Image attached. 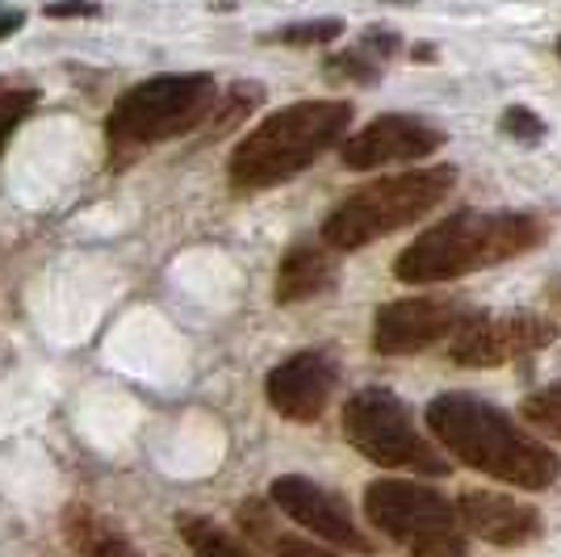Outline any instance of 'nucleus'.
<instances>
[{
    "label": "nucleus",
    "mask_w": 561,
    "mask_h": 557,
    "mask_svg": "<svg viewBox=\"0 0 561 557\" xmlns=\"http://www.w3.org/2000/svg\"><path fill=\"white\" fill-rule=\"evenodd\" d=\"M331 281H335V264L328 260V252L314 243H298L285 252L277 269V303H306L331 289Z\"/></svg>",
    "instance_id": "14"
},
{
    "label": "nucleus",
    "mask_w": 561,
    "mask_h": 557,
    "mask_svg": "<svg viewBox=\"0 0 561 557\" xmlns=\"http://www.w3.org/2000/svg\"><path fill=\"white\" fill-rule=\"evenodd\" d=\"M38 93L34 89H0V156H4V143L13 139V130L22 126V117L34 110Z\"/></svg>",
    "instance_id": "18"
},
{
    "label": "nucleus",
    "mask_w": 561,
    "mask_h": 557,
    "mask_svg": "<svg viewBox=\"0 0 561 557\" xmlns=\"http://www.w3.org/2000/svg\"><path fill=\"white\" fill-rule=\"evenodd\" d=\"M540 243H545V223L537 214L457 209L402 248V255L394 260V277L402 285H440V281L469 277L478 269L515 260Z\"/></svg>",
    "instance_id": "2"
},
{
    "label": "nucleus",
    "mask_w": 561,
    "mask_h": 557,
    "mask_svg": "<svg viewBox=\"0 0 561 557\" xmlns=\"http://www.w3.org/2000/svg\"><path fill=\"white\" fill-rule=\"evenodd\" d=\"M457 185L453 163H427L398 177H381L374 185L348 193L323 223V243L335 252L369 248L381 235H394L411 223H420L427 209H436Z\"/></svg>",
    "instance_id": "4"
},
{
    "label": "nucleus",
    "mask_w": 561,
    "mask_h": 557,
    "mask_svg": "<svg viewBox=\"0 0 561 557\" xmlns=\"http://www.w3.org/2000/svg\"><path fill=\"white\" fill-rule=\"evenodd\" d=\"M210 76H156L117 96L105 117V130L114 147H147L172 135H185L214 110Z\"/></svg>",
    "instance_id": "5"
},
{
    "label": "nucleus",
    "mask_w": 561,
    "mask_h": 557,
    "mask_svg": "<svg viewBox=\"0 0 561 557\" xmlns=\"http://www.w3.org/2000/svg\"><path fill=\"white\" fill-rule=\"evenodd\" d=\"M22 25H25L22 13H4V18H0V38H9V34H18Z\"/></svg>",
    "instance_id": "25"
},
{
    "label": "nucleus",
    "mask_w": 561,
    "mask_h": 557,
    "mask_svg": "<svg viewBox=\"0 0 561 557\" xmlns=\"http://www.w3.org/2000/svg\"><path fill=\"white\" fill-rule=\"evenodd\" d=\"M445 147V130H436L432 122H420L411 114H381L365 130H356L340 147V160L352 172H369L386 163H411L427 160Z\"/></svg>",
    "instance_id": "9"
},
{
    "label": "nucleus",
    "mask_w": 561,
    "mask_h": 557,
    "mask_svg": "<svg viewBox=\"0 0 561 557\" xmlns=\"http://www.w3.org/2000/svg\"><path fill=\"white\" fill-rule=\"evenodd\" d=\"M176 528H181L185 545L197 557H256L239 536H231L227 528H218L214 520H202V515H181Z\"/></svg>",
    "instance_id": "16"
},
{
    "label": "nucleus",
    "mask_w": 561,
    "mask_h": 557,
    "mask_svg": "<svg viewBox=\"0 0 561 557\" xmlns=\"http://www.w3.org/2000/svg\"><path fill=\"white\" fill-rule=\"evenodd\" d=\"M499 130H503L507 139H515V143H528V147L545 139V122H540L533 110H524V105L503 110V117H499Z\"/></svg>",
    "instance_id": "21"
},
{
    "label": "nucleus",
    "mask_w": 561,
    "mask_h": 557,
    "mask_svg": "<svg viewBox=\"0 0 561 557\" xmlns=\"http://www.w3.org/2000/svg\"><path fill=\"white\" fill-rule=\"evenodd\" d=\"M344 436L360 457L386 469H415L432 478L448 474V462L415 432V419L394 390H381V386L356 390L344 407Z\"/></svg>",
    "instance_id": "7"
},
{
    "label": "nucleus",
    "mask_w": 561,
    "mask_h": 557,
    "mask_svg": "<svg viewBox=\"0 0 561 557\" xmlns=\"http://www.w3.org/2000/svg\"><path fill=\"white\" fill-rule=\"evenodd\" d=\"M461 327V310L448 298H398L374 315V349L381 356H411L432 349Z\"/></svg>",
    "instance_id": "11"
},
{
    "label": "nucleus",
    "mask_w": 561,
    "mask_h": 557,
    "mask_svg": "<svg viewBox=\"0 0 561 557\" xmlns=\"http://www.w3.org/2000/svg\"><path fill=\"white\" fill-rule=\"evenodd\" d=\"M365 50H374V59H390L398 50V34L374 25V30H365Z\"/></svg>",
    "instance_id": "23"
},
{
    "label": "nucleus",
    "mask_w": 561,
    "mask_h": 557,
    "mask_svg": "<svg viewBox=\"0 0 561 557\" xmlns=\"http://www.w3.org/2000/svg\"><path fill=\"white\" fill-rule=\"evenodd\" d=\"M273 549H277V557H335L331 549H323V545H314V541H298V536H277V541H273Z\"/></svg>",
    "instance_id": "22"
},
{
    "label": "nucleus",
    "mask_w": 561,
    "mask_h": 557,
    "mask_svg": "<svg viewBox=\"0 0 561 557\" xmlns=\"http://www.w3.org/2000/svg\"><path fill=\"white\" fill-rule=\"evenodd\" d=\"M365 515L374 528L407 545L411 557H466V536L457 528V508L440 490L407 482V478H377L365 490Z\"/></svg>",
    "instance_id": "6"
},
{
    "label": "nucleus",
    "mask_w": 561,
    "mask_h": 557,
    "mask_svg": "<svg viewBox=\"0 0 561 557\" xmlns=\"http://www.w3.org/2000/svg\"><path fill=\"white\" fill-rule=\"evenodd\" d=\"M328 71L340 76V80H356V84H374L381 76V64H377L369 50H348V55H331Z\"/></svg>",
    "instance_id": "20"
},
{
    "label": "nucleus",
    "mask_w": 561,
    "mask_h": 557,
    "mask_svg": "<svg viewBox=\"0 0 561 557\" xmlns=\"http://www.w3.org/2000/svg\"><path fill=\"white\" fill-rule=\"evenodd\" d=\"M344 34V22L340 18H323V22H302V25H285L273 38L277 43H289V47H319V43H331Z\"/></svg>",
    "instance_id": "19"
},
{
    "label": "nucleus",
    "mask_w": 561,
    "mask_h": 557,
    "mask_svg": "<svg viewBox=\"0 0 561 557\" xmlns=\"http://www.w3.org/2000/svg\"><path fill=\"white\" fill-rule=\"evenodd\" d=\"M427 432L461 465L499 478L507 487L545 490L558 482L561 462L549 444L515 428L507 411L478 395H440L427 402Z\"/></svg>",
    "instance_id": "1"
},
{
    "label": "nucleus",
    "mask_w": 561,
    "mask_h": 557,
    "mask_svg": "<svg viewBox=\"0 0 561 557\" xmlns=\"http://www.w3.org/2000/svg\"><path fill=\"white\" fill-rule=\"evenodd\" d=\"M273 503H277L294 524H302L306 533L323 536L328 545H344V549H356V554H369V536L356 528V520L348 515L344 499L331 495L328 487L310 482L302 474H285L273 482Z\"/></svg>",
    "instance_id": "10"
},
{
    "label": "nucleus",
    "mask_w": 561,
    "mask_h": 557,
    "mask_svg": "<svg viewBox=\"0 0 561 557\" xmlns=\"http://www.w3.org/2000/svg\"><path fill=\"white\" fill-rule=\"evenodd\" d=\"M101 9L89 4V0H55L47 4V18H96Z\"/></svg>",
    "instance_id": "24"
},
{
    "label": "nucleus",
    "mask_w": 561,
    "mask_h": 557,
    "mask_svg": "<svg viewBox=\"0 0 561 557\" xmlns=\"http://www.w3.org/2000/svg\"><path fill=\"white\" fill-rule=\"evenodd\" d=\"M352 105L348 101H298L273 117H264L256 130L231 151V185L234 189H268L319 160L328 147L348 135Z\"/></svg>",
    "instance_id": "3"
},
{
    "label": "nucleus",
    "mask_w": 561,
    "mask_h": 557,
    "mask_svg": "<svg viewBox=\"0 0 561 557\" xmlns=\"http://www.w3.org/2000/svg\"><path fill=\"white\" fill-rule=\"evenodd\" d=\"M415 59H420V64L423 59H436V47H415Z\"/></svg>",
    "instance_id": "27"
},
{
    "label": "nucleus",
    "mask_w": 561,
    "mask_h": 557,
    "mask_svg": "<svg viewBox=\"0 0 561 557\" xmlns=\"http://www.w3.org/2000/svg\"><path fill=\"white\" fill-rule=\"evenodd\" d=\"M457 515L473 536L503 545V549H515L540 533V515L528 503L507 499V495H491V490H466L457 499Z\"/></svg>",
    "instance_id": "13"
},
{
    "label": "nucleus",
    "mask_w": 561,
    "mask_h": 557,
    "mask_svg": "<svg viewBox=\"0 0 561 557\" xmlns=\"http://www.w3.org/2000/svg\"><path fill=\"white\" fill-rule=\"evenodd\" d=\"M64 536H68V545L80 557H135V549L122 541V533H114L89 508H68V515H64Z\"/></svg>",
    "instance_id": "15"
},
{
    "label": "nucleus",
    "mask_w": 561,
    "mask_h": 557,
    "mask_svg": "<svg viewBox=\"0 0 561 557\" xmlns=\"http://www.w3.org/2000/svg\"><path fill=\"white\" fill-rule=\"evenodd\" d=\"M519 416H524L528 428H537L545 436H558L561 441V382H553V386H545V390L524 398Z\"/></svg>",
    "instance_id": "17"
},
{
    "label": "nucleus",
    "mask_w": 561,
    "mask_h": 557,
    "mask_svg": "<svg viewBox=\"0 0 561 557\" xmlns=\"http://www.w3.org/2000/svg\"><path fill=\"white\" fill-rule=\"evenodd\" d=\"M549 303L561 310V281H553V285H549Z\"/></svg>",
    "instance_id": "26"
},
{
    "label": "nucleus",
    "mask_w": 561,
    "mask_h": 557,
    "mask_svg": "<svg viewBox=\"0 0 561 557\" xmlns=\"http://www.w3.org/2000/svg\"><path fill=\"white\" fill-rule=\"evenodd\" d=\"M558 55H561V43H558Z\"/></svg>",
    "instance_id": "28"
},
{
    "label": "nucleus",
    "mask_w": 561,
    "mask_h": 557,
    "mask_svg": "<svg viewBox=\"0 0 561 557\" xmlns=\"http://www.w3.org/2000/svg\"><path fill=\"white\" fill-rule=\"evenodd\" d=\"M558 340V323L540 315H469L453 331L448 356L461 370H494L512 356H533Z\"/></svg>",
    "instance_id": "8"
},
{
    "label": "nucleus",
    "mask_w": 561,
    "mask_h": 557,
    "mask_svg": "<svg viewBox=\"0 0 561 557\" xmlns=\"http://www.w3.org/2000/svg\"><path fill=\"white\" fill-rule=\"evenodd\" d=\"M335 390V365L323 352H298L285 365L268 373V402L285 419L310 423L328 411V398Z\"/></svg>",
    "instance_id": "12"
}]
</instances>
